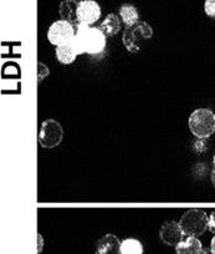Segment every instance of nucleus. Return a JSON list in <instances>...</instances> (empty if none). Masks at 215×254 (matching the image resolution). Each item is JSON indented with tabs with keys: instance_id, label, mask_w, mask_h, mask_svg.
Returning a JSON list of instances; mask_svg holds the SVG:
<instances>
[{
	"instance_id": "obj_1",
	"label": "nucleus",
	"mask_w": 215,
	"mask_h": 254,
	"mask_svg": "<svg viewBox=\"0 0 215 254\" xmlns=\"http://www.w3.org/2000/svg\"><path fill=\"white\" fill-rule=\"evenodd\" d=\"M72 41L79 55H99L104 53L106 48V35L104 31L100 28H92L86 24H77L76 35Z\"/></svg>"
},
{
	"instance_id": "obj_2",
	"label": "nucleus",
	"mask_w": 215,
	"mask_h": 254,
	"mask_svg": "<svg viewBox=\"0 0 215 254\" xmlns=\"http://www.w3.org/2000/svg\"><path fill=\"white\" fill-rule=\"evenodd\" d=\"M153 36V30L151 25L146 21H138L134 25L127 26L123 33L122 43L127 51L132 54H137L145 45L150 41Z\"/></svg>"
},
{
	"instance_id": "obj_3",
	"label": "nucleus",
	"mask_w": 215,
	"mask_h": 254,
	"mask_svg": "<svg viewBox=\"0 0 215 254\" xmlns=\"http://www.w3.org/2000/svg\"><path fill=\"white\" fill-rule=\"evenodd\" d=\"M189 130L195 137L208 138L215 132V115L209 109H198L189 116Z\"/></svg>"
},
{
	"instance_id": "obj_4",
	"label": "nucleus",
	"mask_w": 215,
	"mask_h": 254,
	"mask_svg": "<svg viewBox=\"0 0 215 254\" xmlns=\"http://www.w3.org/2000/svg\"><path fill=\"white\" fill-rule=\"evenodd\" d=\"M180 227L185 236L199 237L205 233L209 227V217L202 209H188L179 221Z\"/></svg>"
},
{
	"instance_id": "obj_5",
	"label": "nucleus",
	"mask_w": 215,
	"mask_h": 254,
	"mask_svg": "<svg viewBox=\"0 0 215 254\" xmlns=\"http://www.w3.org/2000/svg\"><path fill=\"white\" fill-rule=\"evenodd\" d=\"M63 128L56 120L49 119L41 124L39 143L44 148H55L62 142Z\"/></svg>"
},
{
	"instance_id": "obj_6",
	"label": "nucleus",
	"mask_w": 215,
	"mask_h": 254,
	"mask_svg": "<svg viewBox=\"0 0 215 254\" xmlns=\"http://www.w3.org/2000/svg\"><path fill=\"white\" fill-rule=\"evenodd\" d=\"M75 35H76V33H75L74 24H71L67 20H63V19L51 24L48 31L49 41L55 46L71 43L74 40Z\"/></svg>"
},
{
	"instance_id": "obj_7",
	"label": "nucleus",
	"mask_w": 215,
	"mask_h": 254,
	"mask_svg": "<svg viewBox=\"0 0 215 254\" xmlns=\"http://www.w3.org/2000/svg\"><path fill=\"white\" fill-rule=\"evenodd\" d=\"M101 16V8L95 0H82L77 9V21L79 24L92 25Z\"/></svg>"
},
{
	"instance_id": "obj_8",
	"label": "nucleus",
	"mask_w": 215,
	"mask_h": 254,
	"mask_svg": "<svg viewBox=\"0 0 215 254\" xmlns=\"http://www.w3.org/2000/svg\"><path fill=\"white\" fill-rule=\"evenodd\" d=\"M183 236H184V232H183L179 222L167 221L161 227L160 238L167 246L177 247V244L183 241Z\"/></svg>"
},
{
	"instance_id": "obj_9",
	"label": "nucleus",
	"mask_w": 215,
	"mask_h": 254,
	"mask_svg": "<svg viewBox=\"0 0 215 254\" xmlns=\"http://www.w3.org/2000/svg\"><path fill=\"white\" fill-rule=\"evenodd\" d=\"M121 243L114 234H105L96 242L95 254H121Z\"/></svg>"
},
{
	"instance_id": "obj_10",
	"label": "nucleus",
	"mask_w": 215,
	"mask_h": 254,
	"mask_svg": "<svg viewBox=\"0 0 215 254\" xmlns=\"http://www.w3.org/2000/svg\"><path fill=\"white\" fill-rule=\"evenodd\" d=\"M81 1L82 0H62L60 4V8H58L61 19L70 21L71 24H79V21H77V9H79Z\"/></svg>"
},
{
	"instance_id": "obj_11",
	"label": "nucleus",
	"mask_w": 215,
	"mask_h": 254,
	"mask_svg": "<svg viewBox=\"0 0 215 254\" xmlns=\"http://www.w3.org/2000/svg\"><path fill=\"white\" fill-rule=\"evenodd\" d=\"M202 249V242L193 236H188V238L180 241L175 247L177 254H200Z\"/></svg>"
},
{
	"instance_id": "obj_12",
	"label": "nucleus",
	"mask_w": 215,
	"mask_h": 254,
	"mask_svg": "<svg viewBox=\"0 0 215 254\" xmlns=\"http://www.w3.org/2000/svg\"><path fill=\"white\" fill-rule=\"evenodd\" d=\"M77 55H79V53H77L76 48H75L74 41L65 44V45L56 46V58H57V60L61 64H65V65L72 64L76 60Z\"/></svg>"
},
{
	"instance_id": "obj_13",
	"label": "nucleus",
	"mask_w": 215,
	"mask_h": 254,
	"mask_svg": "<svg viewBox=\"0 0 215 254\" xmlns=\"http://www.w3.org/2000/svg\"><path fill=\"white\" fill-rule=\"evenodd\" d=\"M100 29L104 31L106 36H114L121 30V21L116 14L111 13L105 18V20L100 25Z\"/></svg>"
},
{
	"instance_id": "obj_14",
	"label": "nucleus",
	"mask_w": 215,
	"mask_h": 254,
	"mask_svg": "<svg viewBox=\"0 0 215 254\" xmlns=\"http://www.w3.org/2000/svg\"><path fill=\"white\" fill-rule=\"evenodd\" d=\"M119 16L126 26H132L139 21L138 10L131 4H123L119 9Z\"/></svg>"
},
{
	"instance_id": "obj_15",
	"label": "nucleus",
	"mask_w": 215,
	"mask_h": 254,
	"mask_svg": "<svg viewBox=\"0 0 215 254\" xmlns=\"http://www.w3.org/2000/svg\"><path fill=\"white\" fill-rule=\"evenodd\" d=\"M143 244L134 238H127L121 243V254H143Z\"/></svg>"
},
{
	"instance_id": "obj_16",
	"label": "nucleus",
	"mask_w": 215,
	"mask_h": 254,
	"mask_svg": "<svg viewBox=\"0 0 215 254\" xmlns=\"http://www.w3.org/2000/svg\"><path fill=\"white\" fill-rule=\"evenodd\" d=\"M204 11L210 18H215V0H205Z\"/></svg>"
},
{
	"instance_id": "obj_17",
	"label": "nucleus",
	"mask_w": 215,
	"mask_h": 254,
	"mask_svg": "<svg viewBox=\"0 0 215 254\" xmlns=\"http://www.w3.org/2000/svg\"><path fill=\"white\" fill-rule=\"evenodd\" d=\"M38 66H39V81H41V80H44L45 77L49 76V69L44 65L43 63H39Z\"/></svg>"
},
{
	"instance_id": "obj_18",
	"label": "nucleus",
	"mask_w": 215,
	"mask_h": 254,
	"mask_svg": "<svg viewBox=\"0 0 215 254\" xmlns=\"http://www.w3.org/2000/svg\"><path fill=\"white\" fill-rule=\"evenodd\" d=\"M212 233H215V211H213L209 216V227H208Z\"/></svg>"
},
{
	"instance_id": "obj_19",
	"label": "nucleus",
	"mask_w": 215,
	"mask_h": 254,
	"mask_svg": "<svg viewBox=\"0 0 215 254\" xmlns=\"http://www.w3.org/2000/svg\"><path fill=\"white\" fill-rule=\"evenodd\" d=\"M200 254H214V253H213L210 248H205L204 247V248L202 249V252H200Z\"/></svg>"
},
{
	"instance_id": "obj_20",
	"label": "nucleus",
	"mask_w": 215,
	"mask_h": 254,
	"mask_svg": "<svg viewBox=\"0 0 215 254\" xmlns=\"http://www.w3.org/2000/svg\"><path fill=\"white\" fill-rule=\"evenodd\" d=\"M210 249H212V252H213V253L215 254V236L213 237V239H212V243H210Z\"/></svg>"
},
{
	"instance_id": "obj_21",
	"label": "nucleus",
	"mask_w": 215,
	"mask_h": 254,
	"mask_svg": "<svg viewBox=\"0 0 215 254\" xmlns=\"http://www.w3.org/2000/svg\"><path fill=\"white\" fill-rule=\"evenodd\" d=\"M210 178H212V183H213V185H214V187H215V171L214 170H213Z\"/></svg>"
},
{
	"instance_id": "obj_22",
	"label": "nucleus",
	"mask_w": 215,
	"mask_h": 254,
	"mask_svg": "<svg viewBox=\"0 0 215 254\" xmlns=\"http://www.w3.org/2000/svg\"><path fill=\"white\" fill-rule=\"evenodd\" d=\"M39 239H40V244H39V253L41 252V246H43V239H41V236L39 234Z\"/></svg>"
},
{
	"instance_id": "obj_23",
	"label": "nucleus",
	"mask_w": 215,
	"mask_h": 254,
	"mask_svg": "<svg viewBox=\"0 0 215 254\" xmlns=\"http://www.w3.org/2000/svg\"><path fill=\"white\" fill-rule=\"evenodd\" d=\"M213 165H214V171H215V155H214V158H213Z\"/></svg>"
}]
</instances>
